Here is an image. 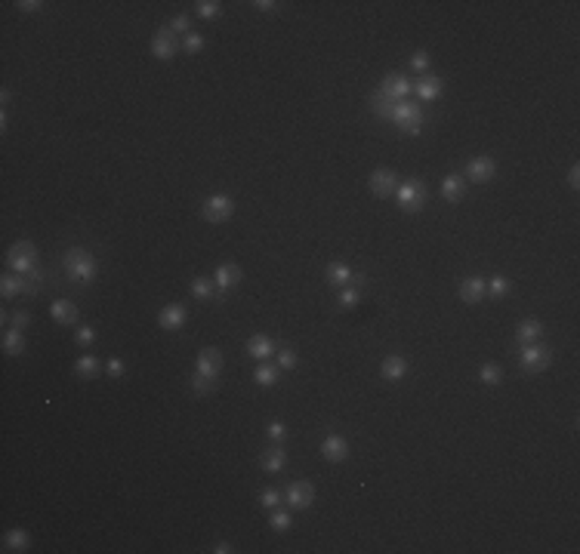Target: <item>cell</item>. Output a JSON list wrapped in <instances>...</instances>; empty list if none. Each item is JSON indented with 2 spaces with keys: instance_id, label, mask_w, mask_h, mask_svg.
Returning a JSON list of instances; mask_svg holds the SVG:
<instances>
[{
  "instance_id": "6da1fadb",
  "label": "cell",
  "mask_w": 580,
  "mask_h": 554,
  "mask_svg": "<svg viewBox=\"0 0 580 554\" xmlns=\"http://www.w3.org/2000/svg\"><path fill=\"white\" fill-rule=\"evenodd\" d=\"M62 268H65L68 280L77 284V286H90L93 280L99 277L96 256H93L90 249H83V247H68L65 256H62Z\"/></svg>"
},
{
  "instance_id": "7a4b0ae2",
  "label": "cell",
  "mask_w": 580,
  "mask_h": 554,
  "mask_svg": "<svg viewBox=\"0 0 580 554\" xmlns=\"http://www.w3.org/2000/svg\"><path fill=\"white\" fill-rule=\"evenodd\" d=\"M423 120H426L423 105L411 102V99H401V102H396L392 105V111H389V123L392 127H398L405 136H420Z\"/></svg>"
},
{
  "instance_id": "3957f363",
  "label": "cell",
  "mask_w": 580,
  "mask_h": 554,
  "mask_svg": "<svg viewBox=\"0 0 580 554\" xmlns=\"http://www.w3.org/2000/svg\"><path fill=\"white\" fill-rule=\"evenodd\" d=\"M6 268L13 275H22V277H31L41 271V259H37V247L31 240H19L6 249Z\"/></svg>"
},
{
  "instance_id": "277c9868",
  "label": "cell",
  "mask_w": 580,
  "mask_h": 554,
  "mask_svg": "<svg viewBox=\"0 0 580 554\" xmlns=\"http://www.w3.org/2000/svg\"><path fill=\"white\" fill-rule=\"evenodd\" d=\"M515 354H519V373H525V376H537V373H544L546 366L553 363V351L546 348L544 342L519 345L515 348Z\"/></svg>"
},
{
  "instance_id": "5b68a950",
  "label": "cell",
  "mask_w": 580,
  "mask_h": 554,
  "mask_svg": "<svg viewBox=\"0 0 580 554\" xmlns=\"http://www.w3.org/2000/svg\"><path fill=\"white\" fill-rule=\"evenodd\" d=\"M426 198H429V191L423 179H407V182H401L396 188V200H398L401 213H411V216L420 213L426 207Z\"/></svg>"
},
{
  "instance_id": "8992f818",
  "label": "cell",
  "mask_w": 580,
  "mask_h": 554,
  "mask_svg": "<svg viewBox=\"0 0 580 554\" xmlns=\"http://www.w3.org/2000/svg\"><path fill=\"white\" fill-rule=\"evenodd\" d=\"M377 92H380L383 99H389L392 105L401 102V99H411V92H414V81L407 74H401V71H392V74H386L383 77V83L377 87Z\"/></svg>"
},
{
  "instance_id": "52a82bcc",
  "label": "cell",
  "mask_w": 580,
  "mask_h": 554,
  "mask_svg": "<svg viewBox=\"0 0 580 554\" xmlns=\"http://www.w3.org/2000/svg\"><path fill=\"white\" fill-rule=\"evenodd\" d=\"M231 213H235V200H231L229 194H210V198L204 200V207H201V216L213 225L229 222Z\"/></svg>"
},
{
  "instance_id": "ba28073f",
  "label": "cell",
  "mask_w": 580,
  "mask_h": 554,
  "mask_svg": "<svg viewBox=\"0 0 580 554\" xmlns=\"http://www.w3.org/2000/svg\"><path fill=\"white\" fill-rule=\"evenodd\" d=\"M284 502L290 511H309L315 502V487L309 480H290V487L284 490Z\"/></svg>"
},
{
  "instance_id": "9c48e42d",
  "label": "cell",
  "mask_w": 580,
  "mask_h": 554,
  "mask_svg": "<svg viewBox=\"0 0 580 554\" xmlns=\"http://www.w3.org/2000/svg\"><path fill=\"white\" fill-rule=\"evenodd\" d=\"M176 53H180V41H176V34L170 31V25H161L158 31H154V37H151V56L158 62H170Z\"/></svg>"
},
{
  "instance_id": "30bf717a",
  "label": "cell",
  "mask_w": 580,
  "mask_h": 554,
  "mask_svg": "<svg viewBox=\"0 0 580 554\" xmlns=\"http://www.w3.org/2000/svg\"><path fill=\"white\" fill-rule=\"evenodd\" d=\"M494 176H497V163H494V158H488V154L473 158L466 163V173H463V179L473 185H485V182H491Z\"/></svg>"
},
{
  "instance_id": "8fae6325",
  "label": "cell",
  "mask_w": 580,
  "mask_h": 554,
  "mask_svg": "<svg viewBox=\"0 0 580 554\" xmlns=\"http://www.w3.org/2000/svg\"><path fill=\"white\" fill-rule=\"evenodd\" d=\"M37 290H41V286L34 284V280L31 277H22V275H13V271H6L4 277H0V296H4V299H13V296H34Z\"/></svg>"
},
{
  "instance_id": "7c38bea8",
  "label": "cell",
  "mask_w": 580,
  "mask_h": 554,
  "mask_svg": "<svg viewBox=\"0 0 580 554\" xmlns=\"http://www.w3.org/2000/svg\"><path fill=\"white\" fill-rule=\"evenodd\" d=\"M457 296H460V302H466V305H478V302L488 296V280H485L482 275L463 277L460 286H457Z\"/></svg>"
},
{
  "instance_id": "4fadbf2b",
  "label": "cell",
  "mask_w": 580,
  "mask_h": 554,
  "mask_svg": "<svg viewBox=\"0 0 580 554\" xmlns=\"http://www.w3.org/2000/svg\"><path fill=\"white\" fill-rule=\"evenodd\" d=\"M367 185H370V191H374L377 198H389V194H396V188H398V176H396V169L380 167V169L370 173Z\"/></svg>"
},
{
  "instance_id": "5bb4252c",
  "label": "cell",
  "mask_w": 580,
  "mask_h": 554,
  "mask_svg": "<svg viewBox=\"0 0 580 554\" xmlns=\"http://www.w3.org/2000/svg\"><path fill=\"white\" fill-rule=\"evenodd\" d=\"M321 456L334 465L346 462V459H349V441H346L343 434H328V438L321 441Z\"/></svg>"
},
{
  "instance_id": "9a60e30c",
  "label": "cell",
  "mask_w": 580,
  "mask_h": 554,
  "mask_svg": "<svg viewBox=\"0 0 580 554\" xmlns=\"http://www.w3.org/2000/svg\"><path fill=\"white\" fill-rule=\"evenodd\" d=\"M544 339V324L537 317H525V321L515 326V335H513V348L519 345H531V342H540Z\"/></svg>"
},
{
  "instance_id": "2e32d148",
  "label": "cell",
  "mask_w": 580,
  "mask_h": 554,
  "mask_svg": "<svg viewBox=\"0 0 580 554\" xmlns=\"http://www.w3.org/2000/svg\"><path fill=\"white\" fill-rule=\"evenodd\" d=\"M220 370H222V351L220 348H204L195 361V373L201 376H210V379H220Z\"/></svg>"
},
{
  "instance_id": "e0dca14e",
  "label": "cell",
  "mask_w": 580,
  "mask_h": 554,
  "mask_svg": "<svg viewBox=\"0 0 580 554\" xmlns=\"http://www.w3.org/2000/svg\"><path fill=\"white\" fill-rule=\"evenodd\" d=\"M50 314H53V321H56L59 326H77V321H81V311H77V305L72 299L50 302Z\"/></svg>"
},
{
  "instance_id": "ac0fdd59",
  "label": "cell",
  "mask_w": 580,
  "mask_h": 554,
  "mask_svg": "<svg viewBox=\"0 0 580 554\" xmlns=\"http://www.w3.org/2000/svg\"><path fill=\"white\" fill-rule=\"evenodd\" d=\"M414 92L417 99H423V102H436L438 96L445 92V81L436 74H423L420 81H414Z\"/></svg>"
},
{
  "instance_id": "d6986e66",
  "label": "cell",
  "mask_w": 580,
  "mask_h": 554,
  "mask_svg": "<svg viewBox=\"0 0 580 554\" xmlns=\"http://www.w3.org/2000/svg\"><path fill=\"white\" fill-rule=\"evenodd\" d=\"M466 191H469V182L463 179V173H447V176H445L442 198L447 200V204H460V200L466 198Z\"/></svg>"
},
{
  "instance_id": "ffe728a7",
  "label": "cell",
  "mask_w": 580,
  "mask_h": 554,
  "mask_svg": "<svg viewBox=\"0 0 580 554\" xmlns=\"http://www.w3.org/2000/svg\"><path fill=\"white\" fill-rule=\"evenodd\" d=\"M284 465H288V452H284L281 443H272V447H266L259 452V468H262V471L278 474Z\"/></svg>"
},
{
  "instance_id": "44dd1931",
  "label": "cell",
  "mask_w": 580,
  "mask_h": 554,
  "mask_svg": "<svg viewBox=\"0 0 580 554\" xmlns=\"http://www.w3.org/2000/svg\"><path fill=\"white\" fill-rule=\"evenodd\" d=\"M241 277H244V271H241V265H235V262H222L220 268H216V286H220V293H226L231 290V286H238L241 284Z\"/></svg>"
},
{
  "instance_id": "7402d4cb",
  "label": "cell",
  "mask_w": 580,
  "mask_h": 554,
  "mask_svg": "<svg viewBox=\"0 0 580 554\" xmlns=\"http://www.w3.org/2000/svg\"><path fill=\"white\" fill-rule=\"evenodd\" d=\"M324 277H328V284L337 286V290H343V286H349V284H355V280H358V275H355V271H352L346 262H330L328 271H324Z\"/></svg>"
},
{
  "instance_id": "603a6c76",
  "label": "cell",
  "mask_w": 580,
  "mask_h": 554,
  "mask_svg": "<svg viewBox=\"0 0 580 554\" xmlns=\"http://www.w3.org/2000/svg\"><path fill=\"white\" fill-rule=\"evenodd\" d=\"M185 317H189V311H185L182 305H164V308L158 311V324L164 326V330H170V333L182 330V326H185Z\"/></svg>"
},
{
  "instance_id": "cb8c5ba5",
  "label": "cell",
  "mask_w": 580,
  "mask_h": 554,
  "mask_svg": "<svg viewBox=\"0 0 580 554\" xmlns=\"http://www.w3.org/2000/svg\"><path fill=\"white\" fill-rule=\"evenodd\" d=\"M278 351V345H275V339H269V335H250V339H247V354L250 357H257V361L262 363V361H269V357H272Z\"/></svg>"
},
{
  "instance_id": "d4e9b609",
  "label": "cell",
  "mask_w": 580,
  "mask_h": 554,
  "mask_svg": "<svg viewBox=\"0 0 580 554\" xmlns=\"http://www.w3.org/2000/svg\"><path fill=\"white\" fill-rule=\"evenodd\" d=\"M380 376L386 382H401L407 376V361L401 354H389V357H383V363H380Z\"/></svg>"
},
{
  "instance_id": "484cf974",
  "label": "cell",
  "mask_w": 580,
  "mask_h": 554,
  "mask_svg": "<svg viewBox=\"0 0 580 554\" xmlns=\"http://www.w3.org/2000/svg\"><path fill=\"white\" fill-rule=\"evenodd\" d=\"M189 290H191V296H195L198 302H213V299H220V296H222L213 277H195Z\"/></svg>"
},
{
  "instance_id": "4316f807",
  "label": "cell",
  "mask_w": 580,
  "mask_h": 554,
  "mask_svg": "<svg viewBox=\"0 0 580 554\" xmlns=\"http://www.w3.org/2000/svg\"><path fill=\"white\" fill-rule=\"evenodd\" d=\"M361 296H365V284H361V280H355V284H349V286H343V290H339L337 305L343 308V311H349V308H355V305L361 302Z\"/></svg>"
},
{
  "instance_id": "83f0119b",
  "label": "cell",
  "mask_w": 580,
  "mask_h": 554,
  "mask_svg": "<svg viewBox=\"0 0 580 554\" xmlns=\"http://www.w3.org/2000/svg\"><path fill=\"white\" fill-rule=\"evenodd\" d=\"M99 370H102V363H99L96 354H81L74 361V376L77 379H96Z\"/></svg>"
},
{
  "instance_id": "f1b7e54d",
  "label": "cell",
  "mask_w": 580,
  "mask_h": 554,
  "mask_svg": "<svg viewBox=\"0 0 580 554\" xmlns=\"http://www.w3.org/2000/svg\"><path fill=\"white\" fill-rule=\"evenodd\" d=\"M278 373H281V366L262 361V363L257 366V373H253V382H257L259 388H272V385H278Z\"/></svg>"
},
{
  "instance_id": "f546056e",
  "label": "cell",
  "mask_w": 580,
  "mask_h": 554,
  "mask_svg": "<svg viewBox=\"0 0 580 554\" xmlns=\"http://www.w3.org/2000/svg\"><path fill=\"white\" fill-rule=\"evenodd\" d=\"M4 548L6 551H28L31 548V536L25 533V529H10V533L4 536Z\"/></svg>"
},
{
  "instance_id": "4dcf8cb0",
  "label": "cell",
  "mask_w": 580,
  "mask_h": 554,
  "mask_svg": "<svg viewBox=\"0 0 580 554\" xmlns=\"http://www.w3.org/2000/svg\"><path fill=\"white\" fill-rule=\"evenodd\" d=\"M4 351L6 354H25V335H22V330H6L4 333Z\"/></svg>"
},
{
  "instance_id": "1f68e13d",
  "label": "cell",
  "mask_w": 580,
  "mask_h": 554,
  "mask_svg": "<svg viewBox=\"0 0 580 554\" xmlns=\"http://www.w3.org/2000/svg\"><path fill=\"white\" fill-rule=\"evenodd\" d=\"M189 385H191V392H195L198 397H204V394H210L220 388V379H210V376H201V373H195V376L189 379Z\"/></svg>"
},
{
  "instance_id": "d6a6232c",
  "label": "cell",
  "mask_w": 580,
  "mask_h": 554,
  "mask_svg": "<svg viewBox=\"0 0 580 554\" xmlns=\"http://www.w3.org/2000/svg\"><path fill=\"white\" fill-rule=\"evenodd\" d=\"M478 379H482V385H500V382H504V366L485 363L482 370H478Z\"/></svg>"
},
{
  "instance_id": "836d02e7",
  "label": "cell",
  "mask_w": 580,
  "mask_h": 554,
  "mask_svg": "<svg viewBox=\"0 0 580 554\" xmlns=\"http://www.w3.org/2000/svg\"><path fill=\"white\" fill-rule=\"evenodd\" d=\"M195 15H201V19H220V15H222V4H220V0H198V4H195Z\"/></svg>"
},
{
  "instance_id": "e575fe53",
  "label": "cell",
  "mask_w": 580,
  "mask_h": 554,
  "mask_svg": "<svg viewBox=\"0 0 580 554\" xmlns=\"http://www.w3.org/2000/svg\"><path fill=\"white\" fill-rule=\"evenodd\" d=\"M367 108H370V111H374L377 117H380V120H389L392 102H389V99H383V96H380V92H377V90H374V92H370V105H367Z\"/></svg>"
},
{
  "instance_id": "d590c367",
  "label": "cell",
  "mask_w": 580,
  "mask_h": 554,
  "mask_svg": "<svg viewBox=\"0 0 580 554\" xmlns=\"http://www.w3.org/2000/svg\"><path fill=\"white\" fill-rule=\"evenodd\" d=\"M269 527H272L275 533H288V529L293 527L290 508H288V511H275V508H272V520H269Z\"/></svg>"
},
{
  "instance_id": "8d00e7d4",
  "label": "cell",
  "mask_w": 580,
  "mask_h": 554,
  "mask_svg": "<svg viewBox=\"0 0 580 554\" xmlns=\"http://www.w3.org/2000/svg\"><path fill=\"white\" fill-rule=\"evenodd\" d=\"M96 339H99V330H96V326H77V330H74V342H77L81 348H90Z\"/></svg>"
},
{
  "instance_id": "74e56055",
  "label": "cell",
  "mask_w": 580,
  "mask_h": 554,
  "mask_svg": "<svg viewBox=\"0 0 580 554\" xmlns=\"http://www.w3.org/2000/svg\"><path fill=\"white\" fill-rule=\"evenodd\" d=\"M509 290H513V286H509V280H506L504 275H494V277L488 280V293L494 296V299H504Z\"/></svg>"
},
{
  "instance_id": "f35d334b",
  "label": "cell",
  "mask_w": 580,
  "mask_h": 554,
  "mask_svg": "<svg viewBox=\"0 0 580 554\" xmlns=\"http://www.w3.org/2000/svg\"><path fill=\"white\" fill-rule=\"evenodd\" d=\"M170 31H173V34H191L195 28H191V19H189V15H185V13H176L173 19H170Z\"/></svg>"
},
{
  "instance_id": "ab89813d",
  "label": "cell",
  "mask_w": 580,
  "mask_h": 554,
  "mask_svg": "<svg viewBox=\"0 0 580 554\" xmlns=\"http://www.w3.org/2000/svg\"><path fill=\"white\" fill-rule=\"evenodd\" d=\"M275 354H278V366H281V370H293V366H297V351L290 345H281Z\"/></svg>"
},
{
  "instance_id": "60d3db41",
  "label": "cell",
  "mask_w": 580,
  "mask_h": 554,
  "mask_svg": "<svg viewBox=\"0 0 580 554\" xmlns=\"http://www.w3.org/2000/svg\"><path fill=\"white\" fill-rule=\"evenodd\" d=\"M182 50L189 53V56H198V53L204 50V37H201L198 31H191V34H185V41H182Z\"/></svg>"
},
{
  "instance_id": "b9f144b4",
  "label": "cell",
  "mask_w": 580,
  "mask_h": 554,
  "mask_svg": "<svg viewBox=\"0 0 580 554\" xmlns=\"http://www.w3.org/2000/svg\"><path fill=\"white\" fill-rule=\"evenodd\" d=\"M278 502H281V493H278L275 487H269V490H262V493H259V505H262V508L272 511V508H278Z\"/></svg>"
},
{
  "instance_id": "7bdbcfd3",
  "label": "cell",
  "mask_w": 580,
  "mask_h": 554,
  "mask_svg": "<svg viewBox=\"0 0 580 554\" xmlns=\"http://www.w3.org/2000/svg\"><path fill=\"white\" fill-rule=\"evenodd\" d=\"M266 434H269V441L281 443L284 438H288V428H284L281 419H275V422H269V425H266Z\"/></svg>"
},
{
  "instance_id": "ee69618b",
  "label": "cell",
  "mask_w": 580,
  "mask_h": 554,
  "mask_svg": "<svg viewBox=\"0 0 580 554\" xmlns=\"http://www.w3.org/2000/svg\"><path fill=\"white\" fill-rule=\"evenodd\" d=\"M105 370H108V376H112V379H123V373H127V363H123L121 357H108Z\"/></svg>"
},
{
  "instance_id": "f6af8a7d",
  "label": "cell",
  "mask_w": 580,
  "mask_h": 554,
  "mask_svg": "<svg viewBox=\"0 0 580 554\" xmlns=\"http://www.w3.org/2000/svg\"><path fill=\"white\" fill-rule=\"evenodd\" d=\"M411 68H414V71H420V74L426 71V68H429V53L426 50H417L411 56Z\"/></svg>"
},
{
  "instance_id": "bcb514c9",
  "label": "cell",
  "mask_w": 580,
  "mask_h": 554,
  "mask_svg": "<svg viewBox=\"0 0 580 554\" xmlns=\"http://www.w3.org/2000/svg\"><path fill=\"white\" fill-rule=\"evenodd\" d=\"M10 324H13V330H25V326L31 324V314L28 311H15V314L10 317Z\"/></svg>"
},
{
  "instance_id": "7dc6e473",
  "label": "cell",
  "mask_w": 580,
  "mask_h": 554,
  "mask_svg": "<svg viewBox=\"0 0 580 554\" xmlns=\"http://www.w3.org/2000/svg\"><path fill=\"white\" fill-rule=\"evenodd\" d=\"M19 13H37V10H43V4L41 0H19Z\"/></svg>"
},
{
  "instance_id": "c3c4849f",
  "label": "cell",
  "mask_w": 580,
  "mask_h": 554,
  "mask_svg": "<svg viewBox=\"0 0 580 554\" xmlns=\"http://www.w3.org/2000/svg\"><path fill=\"white\" fill-rule=\"evenodd\" d=\"M253 6H257L259 13H275L281 4H275V0H253Z\"/></svg>"
},
{
  "instance_id": "681fc988",
  "label": "cell",
  "mask_w": 580,
  "mask_h": 554,
  "mask_svg": "<svg viewBox=\"0 0 580 554\" xmlns=\"http://www.w3.org/2000/svg\"><path fill=\"white\" fill-rule=\"evenodd\" d=\"M565 182H568V185H571V188H574V191L580 188V167H577V163H574V167L568 169V179H565Z\"/></svg>"
},
{
  "instance_id": "f907efd6",
  "label": "cell",
  "mask_w": 580,
  "mask_h": 554,
  "mask_svg": "<svg viewBox=\"0 0 580 554\" xmlns=\"http://www.w3.org/2000/svg\"><path fill=\"white\" fill-rule=\"evenodd\" d=\"M210 551H213V554H229V551H231V545H229V542H216Z\"/></svg>"
}]
</instances>
